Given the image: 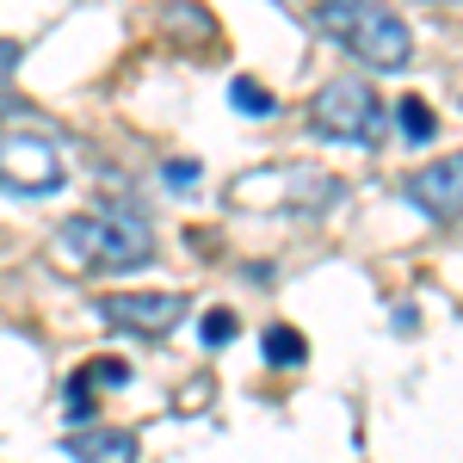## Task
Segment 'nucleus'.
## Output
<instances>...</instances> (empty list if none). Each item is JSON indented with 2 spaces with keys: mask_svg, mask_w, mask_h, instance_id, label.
<instances>
[{
  "mask_svg": "<svg viewBox=\"0 0 463 463\" xmlns=\"http://www.w3.org/2000/svg\"><path fill=\"white\" fill-rule=\"evenodd\" d=\"M0 111H6V106H0Z\"/></svg>",
  "mask_w": 463,
  "mask_h": 463,
  "instance_id": "4468645a",
  "label": "nucleus"
},
{
  "mask_svg": "<svg viewBox=\"0 0 463 463\" xmlns=\"http://www.w3.org/2000/svg\"><path fill=\"white\" fill-rule=\"evenodd\" d=\"M185 316V297H161V290H111L99 297V321L118 327V334H143V340H167Z\"/></svg>",
  "mask_w": 463,
  "mask_h": 463,
  "instance_id": "39448f33",
  "label": "nucleus"
},
{
  "mask_svg": "<svg viewBox=\"0 0 463 463\" xmlns=\"http://www.w3.org/2000/svg\"><path fill=\"white\" fill-rule=\"evenodd\" d=\"M69 179L62 167V148L50 137H32V130H6L0 137V192H19V198H43Z\"/></svg>",
  "mask_w": 463,
  "mask_h": 463,
  "instance_id": "20e7f679",
  "label": "nucleus"
},
{
  "mask_svg": "<svg viewBox=\"0 0 463 463\" xmlns=\"http://www.w3.org/2000/svg\"><path fill=\"white\" fill-rule=\"evenodd\" d=\"M316 32L334 37L364 69H408L414 62V32L377 0H316Z\"/></svg>",
  "mask_w": 463,
  "mask_h": 463,
  "instance_id": "f257e3e1",
  "label": "nucleus"
},
{
  "mask_svg": "<svg viewBox=\"0 0 463 463\" xmlns=\"http://www.w3.org/2000/svg\"><path fill=\"white\" fill-rule=\"evenodd\" d=\"M19 69V43H6V37H0V74H13Z\"/></svg>",
  "mask_w": 463,
  "mask_h": 463,
  "instance_id": "ddd939ff",
  "label": "nucleus"
},
{
  "mask_svg": "<svg viewBox=\"0 0 463 463\" xmlns=\"http://www.w3.org/2000/svg\"><path fill=\"white\" fill-rule=\"evenodd\" d=\"M309 124H316V137H327V143L371 148L377 137H383V99H377L371 80L340 74V80H327L316 99H309Z\"/></svg>",
  "mask_w": 463,
  "mask_h": 463,
  "instance_id": "7ed1b4c3",
  "label": "nucleus"
},
{
  "mask_svg": "<svg viewBox=\"0 0 463 463\" xmlns=\"http://www.w3.org/2000/svg\"><path fill=\"white\" fill-rule=\"evenodd\" d=\"M62 451H69V463H137V432H74Z\"/></svg>",
  "mask_w": 463,
  "mask_h": 463,
  "instance_id": "6e6552de",
  "label": "nucleus"
},
{
  "mask_svg": "<svg viewBox=\"0 0 463 463\" xmlns=\"http://www.w3.org/2000/svg\"><path fill=\"white\" fill-rule=\"evenodd\" d=\"M260 346H266V358H272L279 371H290V364H303V358H309V340H303L297 327H285V321H279V327H266V340H260Z\"/></svg>",
  "mask_w": 463,
  "mask_h": 463,
  "instance_id": "1a4fd4ad",
  "label": "nucleus"
},
{
  "mask_svg": "<svg viewBox=\"0 0 463 463\" xmlns=\"http://www.w3.org/2000/svg\"><path fill=\"white\" fill-rule=\"evenodd\" d=\"M229 340H235V316L229 309H211L204 316V346H229Z\"/></svg>",
  "mask_w": 463,
  "mask_h": 463,
  "instance_id": "f8f14e48",
  "label": "nucleus"
},
{
  "mask_svg": "<svg viewBox=\"0 0 463 463\" xmlns=\"http://www.w3.org/2000/svg\"><path fill=\"white\" fill-rule=\"evenodd\" d=\"M229 99H235V111H248V118H272V111H279V99H272L260 80H235Z\"/></svg>",
  "mask_w": 463,
  "mask_h": 463,
  "instance_id": "9b49d317",
  "label": "nucleus"
},
{
  "mask_svg": "<svg viewBox=\"0 0 463 463\" xmlns=\"http://www.w3.org/2000/svg\"><path fill=\"white\" fill-rule=\"evenodd\" d=\"M395 124H402L408 143H432V137H439V118H432L427 99H402V106H395Z\"/></svg>",
  "mask_w": 463,
  "mask_h": 463,
  "instance_id": "9d476101",
  "label": "nucleus"
},
{
  "mask_svg": "<svg viewBox=\"0 0 463 463\" xmlns=\"http://www.w3.org/2000/svg\"><path fill=\"white\" fill-rule=\"evenodd\" d=\"M130 383V364L124 358H87L69 377V420H87L93 414V390H124Z\"/></svg>",
  "mask_w": 463,
  "mask_h": 463,
  "instance_id": "0eeeda50",
  "label": "nucleus"
},
{
  "mask_svg": "<svg viewBox=\"0 0 463 463\" xmlns=\"http://www.w3.org/2000/svg\"><path fill=\"white\" fill-rule=\"evenodd\" d=\"M408 204H414V211H427L432 222L463 216V155L432 161V167H414V174H408Z\"/></svg>",
  "mask_w": 463,
  "mask_h": 463,
  "instance_id": "423d86ee",
  "label": "nucleus"
},
{
  "mask_svg": "<svg viewBox=\"0 0 463 463\" xmlns=\"http://www.w3.org/2000/svg\"><path fill=\"white\" fill-rule=\"evenodd\" d=\"M56 253L74 260V272H124L155 253V229L137 211H87L56 229Z\"/></svg>",
  "mask_w": 463,
  "mask_h": 463,
  "instance_id": "f03ea898",
  "label": "nucleus"
}]
</instances>
